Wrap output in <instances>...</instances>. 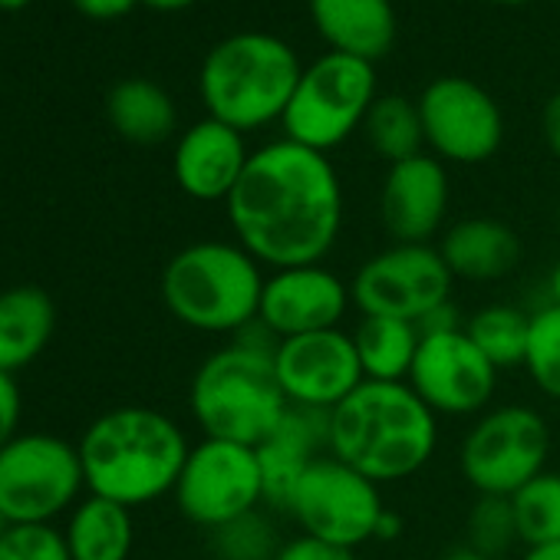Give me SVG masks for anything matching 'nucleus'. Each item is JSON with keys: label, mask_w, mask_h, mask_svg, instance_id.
<instances>
[{"label": "nucleus", "mask_w": 560, "mask_h": 560, "mask_svg": "<svg viewBox=\"0 0 560 560\" xmlns=\"http://www.w3.org/2000/svg\"><path fill=\"white\" fill-rule=\"evenodd\" d=\"M224 211L234 241L264 270H284L327 260L347 221V198L324 152L277 139L250 152Z\"/></svg>", "instance_id": "1"}, {"label": "nucleus", "mask_w": 560, "mask_h": 560, "mask_svg": "<svg viewBox=\"0 0 560 560\" xmlns=\"http://www.w3.org/2000/svg\"><path fill=\"white\" fill-rule=\"evenodd\" d=\"M435 445L439 416L409 383L366 380L327 416V452L380 488L419 475Z\"/></svg>", "instance_id": "2"}, {"label": "nucleus", "mask_w": 560, "mask_h": 560, "mask_svg": "<svg viewBox=\"0 0 560 560\" xmlns=\"http://www.w3.org/2000/svg\"><path fill=\"white\" fill-rule=\"evenodd\" d=\"M86 491L129 511L175 491L191 452L182 425L145 406H122L100 416L77 442Z\"/></svg>", "instance_id": "3"}, {"label": "nucleus", "mask_w": 560, "mask_h": 560, "mask_svg": "<svg viewBox=\"0 0 560 560\" xmlns=\"http://www.w3.org/2000/svg\"><path fill=\"white\" fill-rule=\"evenodd\" d=\"M267 270L237 241H195L162 270L165 311L195 334L237 337L257 324Z\"/></svg>", "instance_id": "4"}, {"label": "nucleus", "mask_w": 560, "mask_h": 560, "mask_svg": "<svg viewBox=\"0 0 560 560\" xmlns=\"http://www.w3.org/2000/svg\"><path fill=\"white\" fill-rule=\"evenodd\" d=\"M188 406L205 439L257 448L291 409L273 373V347L254 340L250 330L237 334L195 370Z\"/></svg>", "instance_id": "5"}, {"label": "nucleus", "mask_w": 560, "mask_h": 560, "mask_svg": "<svg viewBox=\"0 0 560 560\" xmlns=\"http://www.w3.org/2000/svg\"><path fill=\"white\" fill-rule=\"evenodd\" d=\"M301 73L304 67L288 40L244 31L208 50L198 73V93L211 119L247 136L284 119Z\"/></svg>", "instance_id": "6"}, {"label": "nucleus", "mask_w": 560, "mask_h": 560, "mask_svg": "<svg viewBox=\"0 0 560 560\" xmlns=\"http://www.w3.org/2000/svg\"><path fill=\"white\" fill-rule=\"evenodd\" d=\"M376 96L373 63L330 50L304 67L288 113L280 119L284 139L327 155L363 129Z\"/></svg>", "instance_id": "7"}, {"label": "nucleus", "mask_w": 560, "mask_h": 560, "mask_svg": "<svg viewBox=\"0 0 560 560\" xmlns=\"http://www.w3.org/2000/svg\"><path fill=\"white\" fill-rule=\"evenodd\" d=\"M86 491L80 448L50 432H21L0 448V524H54Z\"/></svg>", "instance_id": "8"}, {"label": "nucleus", "mask_w": 560, "mask_h": 560, "mask_svg": "<svg viewBox=\"0 0 560 560\" xmlns=\"http://www.w3.org/2000/svg\"><path fill=\"white\" fill-rule=\"evenodd\" d=\"M547 419L524 402H504L485 409L471 422L458 445V468L475 494L511 498L530 478L547 471Z\"/></svg>", "instance_id": "9"}, {"label": "nucleus", "mask_w": 560, "mask_h": 560, "mask_svg": "<svg viewBox=\"0 0 560 560\" xmlns=\"http://www.w3.org/2000/svg\"><path fill=\"white\" fill-rule=\"evenodd\" d=\"M455 277L435 244H389L366 257L353 280V307L363 317H396L422 324L452 304Z\"/></svg>", "instance_id": "10"}, {"label": "nucleus", "mask_w": 560, "mask_h": 560, "mask_svg": "<svg viewBox=\"0 0 560 560\" xmlns=\"http://www.w3.org/2000/svg\"><path fill=\"white\" fill-rule=\"evenodd\" d=\"M172 498L178 511L201 530H214L250 511H260L267 501L257 448L224 439L195 442Z\"/></svg>", "instance_id": "11"}, {"label": "nucleus", "mask_w": 560, "mask_h": 560, "mask_svg": "<svg viewBox=\"0 0 560 560\" xmlns=\"http://www.w3.org/2000/svg\"><path fill=\"white\" fill-rule=\"evenodd\" d=\"M389 508L383 504V491L376 481L350 468L347 462L334 458L330 452L320 455L301 478L288 514L301 527V534L340 544V547H363L376 540L380 521Z\"/></svg>", "instance_id": "12"}, {"label": "nucleus", "mask_w": 560, "mask_h": 560, "mask_svg": "<svg viewBox=\"0 0 560 560\" xmlns=\"http://www.w3.org/2000/svg\"><path fill=\"white\" fill-rule=\"evenodd\" d=\"M498 376L501 370L471 343L462 324L452 330L422 334L406 383L435 416L478 419L485 409H491Z\"/></svg>", "instance_id": "13"}, {"label": "nucleus", "mask_w": 560, "mask_h": 560, "mask_svg": "<svg viewBox=\"0 0 560 560\" xmlns=\"http://www.w3.org/2000/svg\"><path fill=\"white\" fill-rule=\"evenodd\" d=\"M416 103L425 145L439 162L478 165L488 162L504 142V113L475 80L439 77L422 90Z\"/></svg>", "instance_id": "14"}, {"label": "nucleus", "mask_w": 560, "mask_h": 560, "mask_svg": "<svg viewBox=\"0 0 560 560\" xmlns=\"http://www.w3.org/2000/svg\"><path fill=\"white\" fill-rule=\"evenodd\" d=\"M273 373L291 406L334 412L366 383L353 334L343 327L273 343Z\"/></svg>", "instance_id": "15"}, {"label": "nucleus", "mask_w": 560, "mask_h": 560, "mask_svg": "<svg viewBox=\"0 0 560 560\" xmlns=\"http://www.w3.org/2000/svg\"><path fill=\"white\" fill-rule=\"evenodd\" d=\"M353 307L350 284L327 264L267 270L257 324L270 340H288L343 327Z\"/></svg>", "instance_id": "16"}, {"label": "nucleus", "mask_w": 560, "mask_h": 560, "mask_svg": "<svg viewBox=\"0 0 560 560\" xmlns=\"http://www.w3.org/2000/svg\"><path fill=\"white\" fill-rule=\"evenodd\" d=\"M452 201L445 162L432 152L389 165L380 188V221L393 244H429L442 237Z\"/></svg>", "instance_id": "17"}, {"label": "nucleus", "mask_w": 560, "mask_h": 560, "mask_svg": "<svg viewBox=\"0 0 560 560\" xmlns=\"http://www.w3.org/2000/svg\"><path fill=\"white\" fill-rule=\"evenodd\" d=\"M250 152L244 132L205 116L188 126L172 152V175L175 185L195 201H228Z\"/></svg>", "instance_id": "18"}, {"label": "nucleus", "mask_w": 560, "mask_h": 560, "mask_svg": "<svg viewBox=\"0 0 560 560\" xmlns=\"http://www.w3.org/2000/svg\"><path fill=\"white\" fill-rule=\"evenodd\" d=\"M327 416L330 412L291 406L280 425L257 445L267 508L288 511L304 471L327 455Z\"/></svg>", "instance_id": "19"}, {"label": "nucleus", "mask_w": 560, "mask_h": 560, "mask_svg": "<svg viewBox=\"0 0 560 560\" xmlns=\"http://www.w3.org/2000/svg\"><path fill=\"white\" fill-rule=\"evenodd\" d=\"M435 247L452 277L468 280V284H494V280L514 273V267L521 264V237L511 224L488 214L452 221Z\"/></svg>", "instance_id": "20"}, {"label": "nucleus", "mask_w": 560, "mask_h": 560, "mask_svg": "<svg viewBox=\"0 0 560 560\" xmlns=\"http://www.w3.org/2000/svg\"><path fill=\"white\" fill-rule=\"evenodd\" d=\"M311 21L334 54L366 63L383 60L399 37L393 0H311Z\"/></svg>", "instance_id": "21"}, {"label": "nucleus", "mask_w": 560, "mask_h": 560, "mask_svg": "<svg viewBox=\"0 0 560 560\" xmlns=\"http://www.w3.org/2000/svg\"><path fill=\"white\" fill-rule=\"evenodd\" d=\"M57 327L54 301L40 288L0 291V370L18 373L34 363Z\"/></svg>", "instance_id": "22"}, {"label": "nucleus", "mask_w": 560, "mask_h": 560, "mask_svg": "<svg viewBox=\"0 0 560 560\" xmlns=\"http://www.w3.org/2000/svg\"><path fill=\"white\" fill-rule=\"evenodd\" d=\"M63 537L73 560H129L136 544V521L129 508L100 494H86L67 514Z\"/></svg>", "instance_id": "23"}, {"label": "nucleus", "mask_w": 560, "mask_h": 560, "mask_svg": "<svg viewBox=\"0 0 560 560\" xmlns=\"http://www.w3.org/2000/svg\"><path fill=\"white\" fill-rule=\"evenodd\" d=\"M109 126L132 145H159L178 126V109L165 86L132 77L109 90L106 96Z\"/></svg>", "instance_id": "24"}, {"label": "nucleus", "mask_w": 560, "mask_h": 560, "mask_svg": "<svg viewBox=\"0 0 560 560\" xmlns=\"http://www.w3.org/2000/svg\"><path fill=\"white\" fill-rule=\"evenodd\" d=\"M419 327L396 317H360L353 343L363 376L373 383H406L419 353Z\"/></svg>", "instance_id": "25"}, {"label": "nucleus", "mask_w": 560, "mask_h": 560, "mask_svg": "<svg viewBox=\"0 0 560 560\" xmlns=\"http://www.w3.org/2000/svg\"><path fill=\"white\" fill-rule=\"evenodd\" d=\"M363 136H366L370 149L380 159H386L389 165L422 155L425 152V129H422L419 103L396 96V93L376 96L373 109L366 113Z\"/></svg>", "instance_id": "26"}, {"label": "nucleus", "mask_w": 560, "mask_h": 560, "mask_svg": "<svg viewBox=\"0 0 560 560\" xmlns=\"http://www.w3.org/2000/svg\"><path fill=\"white\" fill-rule=\"evenodd\" d=\"M465 334L498 370H517L527 353L530 314L511 304H488L465 320Z\"/></svg>", "instance_id": "27"}, {"label": "nucleus", "mask_w": 560, "mask_h": 560, "mask_svg": "<svg viewBox=\"0 0 560 560\" xmlns=\"http://www.w3.org/2000/svg\"><path fill=\"white\" fill-rule=\"evenodd\" d=\"M517 537L524 547L560 540V471H540L511 494Z\"/></svg>", "instance_id": "28"}, {"label": "nucleus", "mask_w": 560, "mask_h": 560, "mask_svg": "<svg viewBox=\"0 0 560 560\" xmlns=\"http://www.w3.org/2000/svg\"><path fill=\"white\" fill-rule=\"evenodd\" d=\"M521 370L547 399L560 402V307L544 304L530 314L527 353Z\"/></svg>", "instance_id": "29"}, {"label": "nucleus", "mask_w": 560, "mask_h": 560, "mask_svg": "<svg viewBox=\"0 0 560 560\" xmlns=\"http://www.w3.org/2000/svg\"><path fill=\"white\" fill-rule=\"evenodd\" d=\"M514 544H521V537H517L511 498L475 494L468 517H465V547H471L491 560H501Z\"/></svg>", "instance_id": "30"}, {"label": "nucleus", "mask_w": 560, "mask_h": 560, "mask_svg": "<svg viewBox=\"0 0 560 560\" xmlns=\"http://www.w3.org/2000/svg\"><path fill=\"white\" fill-rule=\"evenodd\" d=\"M208 540L214 560H273L284 544L264 511H250L224 527L208 530Z\"/></svg>", "instance_id": "31"}, {"label": "nucleus", "mask_w": 560, "mask_h": 560, "mask_svg": "<svg viewBox=\"0 0 560 560\" xmlns=\"http://www.w3.org/2000/svg\"><path fill=\"white\" fill-rule=\"evenodd\" d=\"M0 560H73L54 524H0Z\"/></svg>", "instance_id": "32"}, {"label": "nucleus", "mask_w": 560, "mask_h": 560, "mask_svg": "<svg viewBox=\"0 0 560 560\" xmlns=\"http://www.w3.org/2000/svg\"><path fill=\"white\" fill-rule=\"evenodd\" d=\"M273 560H357V550L311 537V534H294L280 544Z\"/></svg>", "instance_id": "33"}, {"label": "nucleus", "mask_w": 560, "mask_h": 560, "mask_svg": "<svg viewBox=\"0 0 560 560\" xmlns=\"http://www.w3.org/2000/svg\"><path fill=\"white\" fill-rule=\"evenodd\" d=\"M21 412H24V399H21V386L14 380V373L0 370V448H4L11 439H18V425H21Z\"/></svg>", "instance_id": "34"}, {"label": "nucleus", "mask_w": 560, "mask_h": 560, "mask_svg": "<svg viewBox=\"0 0 560 560\" xmlns=\"http://www.w3.org/2000/svg\"><path fill=\"white\" fill-rule=\"evenodd\" d=\"M70 4H73L83 18L106 24V21L126 18V14L139 4V0H70Z\"/></svg>", "instance_id": "35"}, {"label": "nucleus", "mask_w": 560, "mask_h": 560, "mask_svg": "<svg viewBox=\"0 0 560 560\" xmlns=\"http://www.w3.org/2000/svg\"><path fill=\"white\" fill-rule=\"evenodd\" d=\"M540 126H544V142H547V149H550L553 159L560 162V90L547 100Z\"/></svg>", "instance_id": "36"}, {"label": "nucleus", "mask_w": 560, "mask_h": 560, "mask_svg": "<svg viewBox=\"0 0 560 560\" xmlns=\"http://www.w3.org/2000/svg\"><path fill=\"white\" fill-rule=\"evenodd\" d=\"M517 560H560V540L544 544V547H524V553Z\"/></svg>", "instance_id": "37"}, {"label": "nucleus", "mask_w": 560, "mask_h": 560, "mask_svg": "<svg viewBox=\"0 0 560 560\" xmlns=\"http://www.w3.org/2000/svg\"><path fill=\"white\" fill-rule=\"evenodd\" d=\"M139 4H145V8H152V11L172 14V11H185V8L198 4V0H139Z\"/></svg>", "instance_id": "38"}, {"label": "nucleus", "mask_w": 560, "mask_h": 560, "mask_svg": "<svg viewBox=\"0 0 560 560\" xmlns=\"http://www.w3.org/2000/svg\"><path fill=\"white\" fill-rule=\"evenodd\" d=\"M547 304H553V307H560V257L553 260V267H550V273H547Z\"/></svg>", "instance_id": "39"}, {"label": "nucleus", "mask_w": 560, "mask_h": 560, "mask_svg": "<svg viewBox=\"0 0 560 560\" xmlns=\"http://www.w3.org/2000/svg\"><path fill=\"white\" fill-rule=\"evenodd\" d=\"M442 560H491V557H485V553H478V550H471V547H455V550H448Z\"/></svg>", "instance_id": "40"}, {"label": "nucleus", "mask_w": 560, "mask_h": 560, "mask_svg": "<svg viewBox=\"0 0 560 560\" xmlns=\"http://www.w3.org/2000/svg\"><path fill=\"white\" fill-rule=\"evenodd\" d=\"M31 0H0V11H24Z\"/></svg>", "instance_id": "41"}, {"label": "nucleus", "mask_w": 560, "mask_h": 560, "mask_svg": "<svg viewBox=\"0 0 560 560\" xmlns=\"http://www.w3.org/2000/svg\"><path fill=\"white\" fill-rule=\"evenodd\" d=\"M488 4H504V8H521V4H530V0H488Z\"/></svg>", "instance_id": "42"}, {"label": "nucleus", "mask_w": 560, "mask_h": 560, "mask_svg": "<svg viewBox=\"0 0 560 560\" xmlns=\"http://www.w3.org/2000/svg\"><path fill=\"white\" fill-rule=\"evenodd\" d=\"M557 231H560V208H557Z\"/></svg>", "instance_id": "43"}]
</instances>
